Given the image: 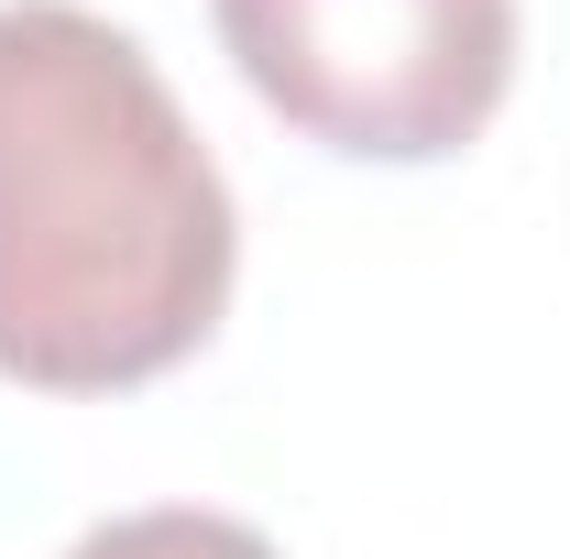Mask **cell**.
<instances>
[{
  "label": "cell",
  "mask_w": 570,
  "mask_h": 559,
  "mask_svg": "<svg viewBox=\"0 0 570 559\" xmlns=\"http://www.w3.org/2000/svg\"><path fill=\"white\" fill-rule=\"evenodd\" d=\"M67 559H275V538L242 516H209V504H142V516L88 527Z\"/></svg>",
  "instance_id": "cell-3"
},
{
  "label": "cell",
  "mask_w": 570,
  "mask_h": 559,
  "mask_svg": "<svg viewBox=\"0 0 570 559\" xmlns=\"http://www.w3.org/2000/svg\"><path fill=\"white\" fill-rule=\"evenodd\" d=\"M242 209L121 22L0 0V373L121 395L219 330Z\"/></svg>",
  "instance_id": "cell-1"
},
{
  "label": "cell",
  "mask_w": 570,
  "mask_h": 559,
  "mask_svg": "<svg viewBox=\"0 0 570 559\" xmlns=\"http://www.w3.org/2000/svg\"><path fill=\"white\" fill-rule=\"evenodd\" d=\"M242 88L352 165H439L515 88V0H209Z\"/></svg>",
  "instance_id": "cell-2"
}]
</instances>
